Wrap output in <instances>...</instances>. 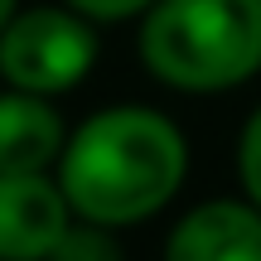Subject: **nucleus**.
Returning <instances> with one entry per match:
<instances>
[{
	"mask_svg": "<svg viewBox=\"0 0 261 261\" xmlns=\"http://www.w3.org/2000/svg\"><path fill=\"white\" fill-rule=\"evenodd\" d=\"M48 261H126V252H121V242H116V227L73 218L68 232L58 237V247L48 252Z\"/></svg>",
	"mask_w": 261,
	"mask_h": 261,
	"instance_id": "7",
	"label": "nucleus"
},
{
	"mask_svg": "<svg viewBox=\"0 0 261 261\" xmlns=\"http://www.w3.org/2000/svg\"><path fill=\"white\" fill-rule=\"evenodd\" d=\"M237 179H242V198L261 208V107L242 121L237 136Z\"/></svg>",
	"mask_w": 261,
	"mask_h": 261,
	"instance_id": "8",
	"label": "nucleus"
},
{
	"mask_svg": "<svg viewBox=\"0 0 261 261\" xmlns=\"http://www.w3.org/2000/svg\"><path fill=\"white\" fill-rule=\"evenodd\" d=\"M54 179L73 218L121 232L179 198L189 179V136L155 107L116 102L68 130Z\"/></svg>",
	"mask_w": 261,
	"mask_h": 261,
	"instance_id": "1",
	"label": "nucleus"
},
{
	"mask_svg": "<svg viewBox=\"0 0 261 261\" xmlns=\"http://www.w3.org/2000/svg\"><path fill=\"white\" fill-rule=\"evenodd\" d=\"M102 58V24L73 5H19L0 29V83L34 97H63Z\"/></svg>",
	"mask_w": 261,
	"mask_h": 261,
	"instance_id": "3",
	"label": "nucleus"
},
{
	"mask_svg": "<svg viewBox=\"0 0 261 261\" xmlns=\"http://www.w3.org/2000/svg\"><path fill=\"white\" fill-rule=\"evenodd\" d=\"M63 140L68 126L54 97L0 87V174H54Z\"/></svg>",
	"mask_w": 261,
	"mask_h": 261,
	"instance_id": "6",
	"label": "nucleus"
},
{
	"mask_svg": "<svg viewBox=\"0 0 261 261\" xmlns=\"http://www.w3.org/2000/svg\"><path fill=\"white\" fill-rule=\"evenodd\" d=\"M63 5H73L92 24H126V19H140L155 0H63Z\"/></svg>",
	"mask_w": 261,
	"mask_h": 261,
	"instance_id": "9",
	"label": "nucleus"
},
{
	"mask_svg": "<svg viewBox=\"0 0 261 261\" xmlns=\"http://www.w3.org/2000/svg\"><path fill=\"white\" fill-rule=\"evenodd\" d=\"M136 48L174 92H232L261 73V0H155Z\"/></svg>",
	"mask_w": 261,
	"mask_h": 261,
	"instance_id": "2",
	"label": "nucleus"
},
{
	"mask_svg": "<svg viewBox=\"0 0 261 261\" xmlns=\"http://www.w3.org/2000/svg\"><path fill=\"white\" fill-rule=\"evenodd\" d=\"M160 261H261V208L252 198L194 203L169 227Z\"/></svg>",
	"mask_w": 261,
	"mask_h": 261,
	"instance_id": "5",
	"label": "nucleus"
},
{
	"mask_svg": "<svg viewBox=\"0 0 261 261\" xmlns=\"http://www.w3.org/2000/svg\"><path fill=\"white\" fill-rule=\"evenodd\" d=\"M73 223L54 174H0V261H48Z\"/></svg>",
	"mask_w": 261,
	"mask_h": 261,
	"instance_id": "4",
	"label": "nucleus"
},
{
	"mask_svg": "<svg viewBox=\"0 0 261 261\" xmlns=\"http://www.w3.org/2000/svg\"><path fill=\"white\" fill-rule=\"evenodd\" d=\"M15 10H19V0H0V29L10 24V15H15Z\"/></svg>",
	"mask_w": 261,
	"mask_h": 261,
	"instance_id": "10",
	"label": "nucleus"
}]
</instances>
